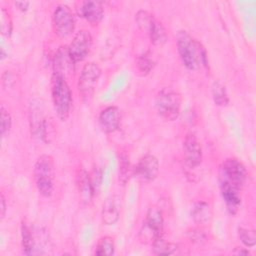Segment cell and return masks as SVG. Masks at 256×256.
Listing matches in <instances>:
<instances>
[{"instance_id":"26","label":"cell","mask_w":256,"mask_h":256,"mask_svg":"<svg viewBox=\"0 0 256 256\" xmlns=\"http://www.w3.org/2000/svg\"><path fill=\"white\" fill-rule=\"evenodd\" d=\"M155 63L156 62L153 59L152 54L150 52H146L138 58L137 66L139 71L142 72V74H148L154 68Z\"/></svg>"},{"instance_id":"30","label":"cell","mask_w":256,"mask_h":256,"mask_svg":"<svg viewBox=\"0 0 256 256\" xmlns=\"http://www.w3.org/2000/svg\"><path fill=\"white\" fill-rule=\"evenodd\" d=\"M187 234H188L189 239H190L191 241L195 242V243H200V242L204 241L205 238H206L204 232H203L201 229H199V228L190 229V230H188Z\"/></svg>"},{"instance_id":"2","label":"cell","mask_w":256,"mask_h":256,"mask_svg":"<svg viewBox=\"0 0 256 256\" xmlns=\"http://www.w3.org/2000/svg\"><path fill=\"white\" fill-rule=\"evenodd\" d=\"M51 97L58 118L66 121L72 107V93L66 78L53 73L51 78Z\"/></svg>"},{"instance_id":"6","label":"cell","mask_w":256,"mask_h":256,"mask_svg":"<svg viewBox=\"0 0 256 256\" xmlns=\"http://www.w3.org/2000/svg\"><path fill=\"white\" fill-rule=\"evenodd\" d=\"M101 73V68L94 62L83 66L78 78V91L83 102L89 103L92 100Z\"/></svg>"},{"instance_id":"31","label":"cell","mask_w":256,"mask_h":256,"mask_svg":"<svg viewBox=\"0 0 256 256\" xmlns=\"http://www.w3.org/2000/svg\"><path fill=\"white\" fill-rule=\"evenodd\" d=\"M90 181H91V185H92L94 194H96L99 191V188H100V185H101V173L98 169L95 168L93 170L92 176H90Z\"/></svg>"},{"instance_id":"19","label":"cell","mask_w":256,"mask_h":256,"mask_svg":"<svg viewBox=\"0 0 256 256\" xmlns=\"http://www.w3.org/2000/svg\"><path fill=\"white\" fill-rule=\"evenodd\" d=\"M155 20L156 19L153 17V15L146 10H139L135 15V21L137 26L141 31L145 32L146 34L150 33Z\"/></svg>"},{"instance_id":"18","label":"cell","mask_w":256,"mask_h":256,"mask_svg":"<svg viewBox=\"0 0 256 256\" xmlns=\"http://www.w3.org/2000/svg\"><path fill=\"white\" fill-rule=\"evenodd\" d=\"M148 36L150 38L151 43L156 47H162L168 40L167 32L162 23L158 20H155Z\"/></svg>"},{"instance_id":"21","label":"cell","mask_w":256,"mask_h":256,"mask_svg":"<svg viewBox=\"0 0 256 256\" xmlns=\"http://www.w3.org/2000/svg\"><path fill=\"white\" fill-rule=\"evenodd\" d=\"M211 93L213 101L217 106H226L229 103V97L226 87L219 81L213 83Z\"/></svg>"},{"instance_id":"23","label":"cell","mask_w":256,"mask_h":256,"mask_svg":"<svg viewBox=\"0 0 256 256\" xmlns=\"http://www.w3.org/2000/svg\"><path fill=\"white\" fill-rule=\"evenodd\" d=\"M21 235H22L23 252L27 255L33 254V251H34V234H33V230L26 223H22Z\"/></svg>"},{"instance_id":"32","label":"cell","mask_w":256,"mask_h":256,"mask_svg":"<svg viewBox=\"0 0 256 256\" xmlns=\"http://www.w3.org/2000/svg\"><path fill=\"white\" fill-rule=\"evenodd\" d=\"M6 214V200L5 197L3 195V193H1L0 196V216H1V220H3V218L5 217Z\"/></svg>"},{"instance_id":"25","label":"cell","mask_w":256,"mask_h":256,"mask_svg":"<svg viewBox=\"0 0 256 256\" xmlns=\"http://www.w3.org/2000/svg\"><path fill=\"white\" fill-rule=\"evenodd\" d=\"M131 165L129 161V156L126 153H122L119 157V180L125 184L130 177Z\"/></svg>"},{"instance_id":"29","label":"cell","mask_w":256,"mask_h":256,"mask_svg":"<svg viewBox=\"0 0 256 256\" xmlns=\"http://www.w3.org/2000/svg\"><path fill=\"white\" fill-rule=\"evenodd\" d=\"M13 24L10 14L5 8L1 9V32L4 36H10L12 33Z\"/></svg>"},{"instance_id":"11","label":"cell","mask_w":256,"mask_h":256,"mask_svg":"<svg viewBox=\"0 0 256 256\" xmlns=\"http://www.w3.org/2000/svg\"><path fill=\"white\" fill-rule=\"evenodd\" d=\"M136 175L145 182L153 181L159 173V161L151 154L143 156L135 168Z\"/></svg>"},{"instance_id":"5","label":"cell","mask_w":256,"mask_h":256,"mask_svg":"<svg viewBox=\"0 0 256 256\" xmlns=\"http://www.w3.org/2000/svg\"><path fill=\"white\" fill-rule=\"evenodd\" d=\"M248 178L245 165L236 158H228L219 166V185L243 189Z\"/></svg>"},{"instance_id":"20","label":"cell","mask_w":256,"mask_h":256,"mask_svg":"<svg viewBox=\"0 0 256 256\" xmlns=\"http://www.w3.org/2000/svg\"><path fill=\"white\" fill-rule=\"evenodd\" d=\"M178 246L175 243L164 240L162 237L156 239L152 243V250L157 255H171L176 253Z\"/></svg>"},{"instance_id":"17","label":"cell","mask_w":256,"mask_h":256,"mask_svg":"<svg viewBox=\"0 0 256 256\" xmlns=\"http://www.w3.org/2000/svg\"><path fill=\"white\" fill-rule=\"evenodd\" d=\"M191 217L198 225H206L212 219V210L208 203L204 201L195 202L191 209Z\"/></svg>"},{"instance_id":"27","label":"cell","mask_w":256,"mask_h":256,"mask_svg":"<svg viewBox=\"0 0 256 256\" xmlns=\"http://www.w3.org/2000/svg\"><path fill=\"white\" fill-rule=\"evenodd\" d=\"M238 236L246 247H253L256 243V234L253 229L240 227L238 228Z\"/></svg>"},{"instance_id":"33","label":"cell","mask_w":256,"mask_h":256,"mask_svg":"<svg viewBox=\"0 0 256 256\" xmlns=\"http://www.w3.org/2000/svg\"><path fill=\"white\" fill-rule=\"evenodd\" d=\"M14 4L21 11H27L29 8V5H30V3L28 1H16Z\"/></svg>"},{"instance_id":"28","label":"cell","mask_w":256,"mask_h":256,"mask_svg":"<svg viewBox=\"0 0 256 256\" xmlns=\"http://www.w3.org/2000/svg\"><path fill=\"white\" fill-rule=\"evenodd\" d=\"M1 113V135L2 137H6L9 135L11 126H12V118L8 110H6L3 106L0 108Z\"/></svg>"},{"instance_id":"24","label":"cell","mask_w":256,"mask_h":256,"mask_svg":"<svg viewBox=\"0 0 256 256\" xmlns=\"http://www.w3.org/2000/svg\"><path fill=\"white\" fill-rule=\"evenodd\" d=\"M115 250V244L114 240L110 236H103L99 239L96 249H95V255L97 256H110L114 254Z\"/></svg>"},{"instance_id":"22","label":"cell","mask_w":256,"mask_h":256,"mask_svg":"<svg viewBox=\"0 0 256 256\" xmlns=\"http://www.w3.org/2000/svg\"><path fill=\"white\" fill-rule=\"evenodd\" d=\"M79 190H80V195L82 198V201L84 203H88L91 199V197L94 195V191L91 185L90 181V176L87 172L82 171L80 173V182H79Z\"/></svg>"},{"instance_id":"1","label":"cell","mask_w":256,"mask_h":256,"mask_svg":"<svg viewBox=\"0 0 256 256\" xmlns=\"http://www.w3.org/2000/svg\"><path fill=\"white\" fill-rule=\"evenodd\" d=\"M176 45L179 57L187 69L197 70L200 64L208 68V57L205 48L188 32L184 30L178 31Z\"/></svg>"},{"instance_id":"8","label":"cell","mask_w":256,"mask_h":256,"mask_svg":"<svg viewBox=\"0 0 256 256\" xmlns=\"http://www.w3.org/2000/svg\"><path fill=\"white\" fill-rule=\"evenodd\" d=\"M53 27L60 38H67L72 35L75 29V16L69 6L59 4L53 12Z\"/></svg>"},{"instance_id":"14","label":"cell","mask_w":256,"mask_h":256,"mask_svg":"<svg viewBox=\"0 0 256 256\" xmlns=\"http://www.w3.org/2000/svg\"><path fill=\"white\" fill-rule=\"evenodd\" d=\"M79 15L92 24H98L104 16V7L98 1H82L78 8Z\"/></svg>"},{"instance_id":"3","label":"cell","mask_w":256,"mask_h":256,"mask_svg":"<svg viewBox=\"0 0 256 256\" xmlns=\"http://www.w3.org/2000/svg\"><path fill=\"white\" fill-rule=\"evenodd\" d=\"M34 180L39 193L44 197H50L54 190L55 164L52 156L43 154L35 162Z\"/></svg>"},{"instance_id":"7","label":"cell","mask_w":256,"mask_h":256,"mask_svg":"<svg viewBox=\"0 0 256 256\" xmlns=\"http://www.w3.org/2000/svg\"><path fill=\"white\" fill-rule=\"evenodd\" d=\"M164 218L161 210L157 207L148 209L142 229L140 231V239L151 244L158 238L162 237Z\"/></svg>"},{"instance_id":"9","label":"cell","mask_w":256,"mask_h":256,"mask_svg":"<svg viewBox=\"0 0 256 256\" xmlns=\"http://www.w3.org/2000/svg\"><path fill=\"white\" fill-rule=\"evenodd\" d=\"M92 43V35L88 30L82 29L74 35L71 43L68 46V50L75 63L80 62L87 57V55L90 53Z\"/></svg>"},{"instance_id":"10","label":"cell","mask_w":256,"mask_h":256,"mask_svg":"<svg viewBox=\"0 0 256 256\" xmlns=\"http://www.w3.org/2000/svg\"><path fill=\"white\" fill-rule=\"evenodd\" d=\"M184 161L189 168H196L202 162V147L194 133H188L183 142Z\"/></svg>"},{"instance_id":"15","label":"cell","mask_w":256,"mask_h":256,"mask_svg":"<svg viewBox=\"0 0 256 256\" xmlns=\"http://www.w3.org/2000/svg\"><path fill=\"white\" fill-rule=\"evenodd\" d=\"M120 207H121V199L117 195L109 196L102 208V221L105 225H114L119 220L120 215Z\"/></svg>"},{"instance_id":"16","label":"cell","mask_w":256,"mask_h":256,"mask_svg":"<svg viewBox=\"0 0 256 256\" xmlns=\"http://www.w3.org/2000/svg\"><path fill=\"white\" fill-rule=\"evenodd\" d=\"M221 195L225 201L227 210L231 214H235L241 204L242 189L235 188L228 185H220Z\"/></svg>"},{"instance_id":"4","label":"cell","mask_w":256,"mask_h":256,"mask_svg":"<svg viewBox=\"0 0 256 256\" xmlns=\"http://www.w3.org/2000/svg\"><path fill=\"white\" fill-rule=\"evenodd\" d=\"M182 97L179 92L172 88H163L155 98L156 110L160 117L166 121L176 120L181 111Z\"/></svg>"},{"instance_id":"13","label":"cell","mask_w":256,"mask_h":256,"mask_svg":"<svg viewBox=\"0 0 256 256\" xmlns=\"http://www.w3.org/2000/svg\"><path fill=\"white\" fill-rule=\"evenodd\" d=\"M74 64L75 62L71 58L69 54V50L67 46H61L54 57V73L61 75L63 77H67L74 73Z\"/></svg>"},{"instance_id":"12","label":"cell","mask_w":256,"mask_h":256,"mask_svg":"<svg viewBox=\"0 0 256 256\" xmlns=\"http://www.w3.org/2000/svg\"><path fill=\"white\" fill-rule=\"evenodd\" d=\"M121 110L117 106H108L99 115V125L106 133L117 131L121 124Z\"/></svg>"},{"instance_id":"34","label":"cell","mask_w":256,"mask_h":256,"mask_svg":"<svg viewBox=\"0 0 256 256\" xmlns=\"http://www.w3.org/2000/svg\"><path fill=\"white\" fill-rule=\"evenodd\" d=\"M232 253L235 255H249L250 254V252L246 248H242V247H236Z\"/></svg>"}]
</instances>
